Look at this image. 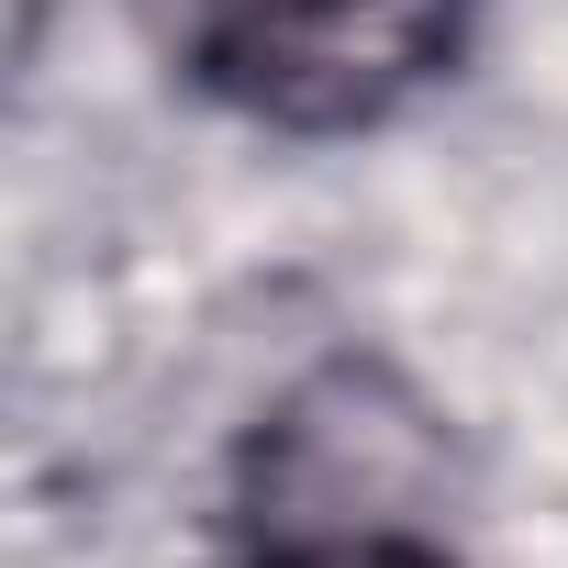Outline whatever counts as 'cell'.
<instances>
[{"label":"cell","mask_w":568,"mask_h":568,"mask_svg":"<svg viewBox=\"0 0 568 568\" xmlns=\"http://www.w3.org/2000/svg\"><path fill=\"white\" fill-rule=\"evenodd\" d=\"M479 0H201L190 68L267 134H357L457 68Z\"/></svg>","instance_id":"6da1fadb"},{"label":"cell","mask_w":568,"mask_h":568,"mask_svg":"<svg viewBox=\"0 0 568 568\" xmlns=\"http://www.w3.org/2000/svg\"><path fill=\"white\" fill-rule=\"evenodd\" d=\"M267 568H446V557L413 546V535H313L291 557H267Z\"/></svg>","instance_id":"7a4b0ae2"}]
</instances>
